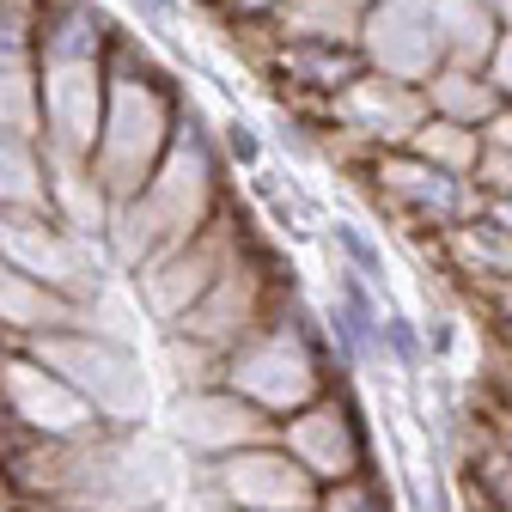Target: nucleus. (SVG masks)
Here are the masks:
<instances>
[{
    "instance_id": "obj_1",
    "label": "nucleus",
    "mask_w": 512,
    "mask_h": 512,
    "mask_svg": "<svg viewBox=\"0 0 512 512\" xmlns=\"http://www.w3.org/2000/svg\"><path fill=\"white\" fill-rule=\"evenodd\" d=\"M183 110H189L183 86L147 55V43H135L122 31L116 49H110V98H104L98 147H92V165L116 196H141L147 189L165 147L177 141Z\"/></svg>"
},
{
    "instance_id": "obj_2",
    "label": "nucleus",
    "mask_w": 512,
    "mask_h": 512,
    "mask_svg": "<svg viewBox=\"0 0 512 512\" xmlns=\"http://www.w3.org/2000/svg\"><path fill=\"white\" fill-rule=\"evenodd\" d=\"M330 330L305 311V299L287 287L275 317L263 330H250L232 354H226V384L238 397H250L256 409H269L275 421H287L293 409L317 403L330 391Z\"/></svg>"
},
{
    "instance_id": "obj_3",
    "label": "nucleus",
    "mask_w": 512,
    "mask_h": 512,
    "mask_svg": "<svg viewBox=\"0 0 512 512\" xmlns=\"http://www.w3.org/2000/svg\"><path fill=\"white\" fill-rule=\"evenodd\" d=\"M31 348L43 366H55L74 391L98 409V421L110 433H141V421L153 415V391H147V366L141 354L128 348L122 336H104L92 324H68V330H49L19 342Z\"/></svg>"
},
{
    "instance_id": "obj_4",
    "label": "nucleus",
    "mask_w": 512,
    "mask_h": 512,
    "mask_svg": "<svg viewBox=\"0 0 512 512\" xmlns=\"http://www.w3.org/2000/svg\"><path fill=\"white\" fill-rule=\"evenodd\" d=\"M141 202H147L165 250L183 244V238H196L202 226H214L226 214V202H232V189H226V153H220V135L196 110H183L177 141L165 147L159 171L147 177Z\"/></svg>"
},
{
    "instance_id": "obj_5",
    "label": "nucleus",
    "mask_w": 512,
    "mask_h": 512,
    "mask_svg": "<svg viewBox=\"0 0 512 512\" xmlns=\"http://www.w3.org/2000/svg\"><path fill=\"white\" fill-rule=\"evenodd\" d=\"M250 238H256V232H250V220L238 214V202H226V214H220L214 226H202L196 238H183V244L159 250L141 275H128V281H135L141 311L153 317L159 330H177L183 317L208 299V287L226 275V263H232V256H238Z\"/></svg>"
},
{
    "instance_id": "obj_6",
    "label": "nucleus",
    "mask_w": 512,
    "mask_h": 512,
    "mask_svg": "<svg viewBox=\"0 0 512 512\" xmlns=\"http://www.w3.org/2000/svg\"><path fill=\"white\" fill-rule=\"evenodd\" d=\"M421 122H427V92H421V86L366 68L348 92H336V98L324 104V122H317L311 135H317V147H324V153L348 147V153L366 165L378 147H409Z\"/></svg>"
},
{
    "instance_id": "obj_7",
    "label": "nucleus",
    "mask_w": 512,
    "mask_h": 512,
    "mask_svg": "<svg viewBox=\"0 0 512 512\" xmlns=\"http://www.w3.org/2000/svg\"><path fill=\"white\" fill-rule=\"evenodd\" d=\"M202 494L214 512H317V482L281 439H263V445H244V452L220 458V464H202Z\"/></svg>"
},
{
    "instance_id": "obj_8",
    "label": "nucleus",
    "mask_w": 512,
    "mask_h": 512,
    "mask_svg": "<svg viewBox=\"0 0 512 512\" xmlns=\"http://www.w3.org/2000/svg\"><path fill=\"white\" fill-rule=\"evenodd\" d=\"M0 421L13 433H37V439H92L110 433L98 421V409L74 391L55 366H43L31 348L7 342L0 348Z\"/></svg>"
},
{
    "instance_id": "obj_9",
    "label": "nucleus",
    "mask_w": 512,
    "mask_h": 512,
    "mask_svg": "<svg viewBox=\"0 0 512 512\" xmlns=\"http://www.w3.org/2000/svg\"><path fill=\"white\" fill-rule=\"evenodd\" d=\"M281 293H287L281 263L250 238V244L232 256V263H226V275L208 287V299L189 311L177 330H183V336H196V342H208V348H220V354H232L250 330H263L269 317H275Z\"/></svg>"
},
{
    "instance_id": "obj_10",
    "label": "nucleus",
    "mask_w": 512,
    "mask_h": 512,
    "mask_svg": "<svg viewBox=\"0 0 512 512\" xmlns=\"http://www.w3.org/2000/svg\"><path fill=\"white\" fill-rule=\"evenodd\" d=\"M165 433L183 458L196 464H220L244 445H263V439H281V421L269 409H256L250 397H238L232 384H189V391L171 397L165 409Z\"/></svg>"
},
{
    "instance_id": "obj_11",
    "label": "nucleus",
    "mask_w": 512,
    "mask_h": 512,
    "mask_svg": "<svg viewBox=\"0 0 512 512\" xmlns=\"http://www.w3.org/2000/svg\"><path fill=\"white\" fill-rule=\"evenodd\" d=\"M0 250H7L25 275L49 281L55 293H68L80 305L104 293V275H116L104 244L68 232L55 214H0Z\"/></svg>"
},
{
    "instance_id": "obj_12",
    "label": "nucleus",
    "mask_w": 512,
    "mask_h": 512,
    "mask_svg": "<svg viewBox=\"0 0 512 512\" xmlns=\"http://www.w3.org/2000/svg\"><path fill=\"white\" fill-rule=\"evenodd\" d=\"M104 98H110V55H43V147L92 159Z\"/></svg>"
},
{
    "instance_id": "obj_13",
    "label": "nucleus",
    "mask_w": 512,
    "mask_h": 512,
    "mask_svg": "<svg viewBox=\"0 0 512 512\" xmlns=\"http://www.w3.org/2000/svg\"><path fill=\"white\" fill-rule=\"evenodd\" d=\"M354 43H360L372 74H391V80H409V86H427L445 68L427 0H372V13L360 19Z\"/></svg>"
},
{
    "instance_id": "obj_14",
    "label": "nucleus",
    "mask_w": 512,
    "mask_h": 512,
    "mask_svg": "<svg viewBox=\"0 0 512 512\" xmlns=\"http://www.w3.org/2000/svg\"><path fill=\"white\" fill-rule=\"evenodd\" d=\"M281 445L317 482H342V476L366 470V427H360V415L348 409L342 391H324L317 403L293 409L281 421Z\"/></svg>"
},
{
    "instance_id": "obj_15",
    "label": "nucleus",
    "mask_w": 512,
    "mask_h": 512,
    "mask_svg": "<svg viewBox=\"0 0 512 512\" xmlns=\"http://www.w3.org/2000/svg\"><path fill=\"white\" fill-rule=\"evenodd\" d=\"M80 311H86L80 299L25 275L13 256L0 250V342H31V336H49V330H68V324H80Z\"/></svg>"
},
{
    "instance_id": "obj_16",
    "label": "nucleus",
    "mask_w": 512,
    "mask_h": 512,
    "mask_svg": "<svg viewBox=\"0 0 512 512\" xmlns=\"http://www.w3.org/2000/svg\"><path fill=\"white\" fill-rule=\"evenodd\" d=\"M49 214L68 226V232L104 244V226H110V214H116V189L98 177L92 159L49 153Z\"/></svg>"
},
{
    "instance_id": "obj_17",
    "label": "nucleus",
    "mask_w": 512,
    "mask_h": 512,
    "mask_svg": "<svg viewBox=\"0 0 512 512\" xmlns=\"http://www.w3.org/2000/svg\"><path fill=\"white\" fill-rule=\"evenodd\" d=\"M0 214H49V147L0 128Z\"/></svg>"
},
{
    "instance_id": "obj_18",
    "label": "nucleus",
    "mask_w": 512,
    "mask_h": 512,
    "mask_svg": "<svg viewBox=\"0 0 512 512\" xmlns=\"http://www.w3.org/2000/svg\"><path fill=\"white\" fill-rule=\"evenodd\" d=\"M427 7H433V31H439L445 61H464V68H482L506 31L488 0H427Z\"/></svg>"
},
{
    "instance_id": "obj_19",
    "label": "nucleus",
    "mask_w": 512,
    "mask_h": 512,
    "mask_svg": "<svg viewBox=\"0 0 512 512\" xmlns=\"http://www.w3.org/2000/svg\"><path fill=\"white\" fill-rule=\"evenodd\" d=\"M427 92V110L433 116H452V122H470V128H482L506 98H500V86L482 74V68H464V61H445V68L421 86Z\"/></svg>"
},
{
    "instance_id": "obj_20",
    "label": "nucleus",
    "mask_w": 512,
    "mask_h": 512,
    "mask_svg": "<svg viewBox=\"0 0 512 512\" xmlns=\"http://www.w3.org/2000/svg\"><path fill=\"white\" fill-rule=\"evenodd\" d=\"M427 165H439V171H452V177H470L476 171V159H482V128H470V122H452V116H433L427 110V122L415 128V141H409Z\"/></svg>"
},
{
    "instance_id": "obj_21",
    "label": "nucleus",
    "mask_w": 512,
    "mask_h": 512,
    "mask_svg": "<svg viewBox=\"0 0 512 512\" xmlns=\"http://www.w3.org/2000/svg\"><path fill=\"white\" fill-rule=\"evenodd\" d=\"M317 512H391V500H384V488L360 470V476L324 482V494H317Z\"/></svg>"
},
{
    "instance_id": "obj_22",
    "label": "nucleus",
    "mask_w": 512,
    "mask_h": 512,
    "mask_svg": "<svg viewBox=\"0 0 512 512\" xmlns=\"http://www.w3.org/2000/svg\"><path fill=\"white\" fill-rule=\"evenodd\" d=\"M336 244H342V256H348V269H360L366 281H384V256H378V244H372L360 226L336 220Z\"/></svg>"
},
{
    "instance_id": "obj_23",
    "label": "nucleus",
    "mask_w": 512,
    "mask_h": 512,
    "mask_svg": "<svg viewBox=\"0 0 512 512\" xmlns=\"http://www.w3.org/2000/svg\"><path fill=\"white\" fill-rule=\"evenodd\" d=\"M476 189L482 196H512V147H488L482 141V159H476Z\"/></svg>"
},
{
    "instance_id": "obj_24",
    "label": "nucleus",
    "mask_w": 512,
    "mask_h": 512,
    "mask_svg": "<svg viewBox=\"0 0 512 512\" xmlns=\"http://www.w3.org/2000/svg\"><path fill=\"white\" fill-rule=\"evenodd\" d=\"M208 7L226 19V25H238V31H250V25H275L281 19V7L287 0H208Z\"/></svg>"
},
{
    "instance_id": "obj_25",
    "label": "nucleus",
    "mask_w": 512,
    "mask_h": 512,
    "mask_svg": "<svg viewBox=\"0 0 512 512\" xmlns=\"http://www.w3.org/2000/svg\"><path fill=\"white\" fill-rule=\"evenodd\" d=\"M220 153H226V165H244V171H256V153H263V147H256V128L232 116V122L220 128Z\"/></svg>"
},
{
    "instance_id": "obj_26",
    "label": "nucleus",
    "mask_w": 512,
    "mask_h": 512,
    "mask_svg": "<svg viewBox=\"0 0 512 512\" xmlns=\"http://www.w3.org/2000/svg\"><path fill=\"white\" fill-rule=\"evenodd\" d=\"M482 74L500 86V98H512V25L500 31V43H494V55L482 61Z\"/></svg>"
},
{
    "instance_id": "obj_27",
    "label": "nucleus",
    "mask_w": 512,
    "mask_h": 512,
    "mask_svg": "<svg viewBox=\"0 0 512 512\" xmlns=\"http://www.w3.org/2000/svg\"><path fill=\"white\" fill-rule=\"evenodd\" d=\"M482 141H488V147H512V98L482 122Z\"/></svg>"
},
{
    "instance_id": "obj_28",
    "label": "nucleus",
    "mask_w": 512,
    "mask_h": 512,
    "mask_svg": "<svg viewBox=\"0 0 512 512\" xmlns=\"http://www.w3.org/2000/svg\"><path fill=\"white\" fill-rule=\"evenodd\" d=\"M177 7H183V0H135V13H141V25H171L177 19Z\"/></svg>"
},
{
    "instance_id": "obj_29",
    "label": "nucleus",
    "mask_w": 512,
    "mask_h": 512,
    "mask_svg": "<svg viewBox=\"0 0 512 512\" xmlns=\"http://www.w3.org/2000/svg\"><path fill=\"white\" fill-rule=\"evenodd\" d=\"M488 7L500 13V25H512V0H488Z\"/></svg>"
}]
</instances>
